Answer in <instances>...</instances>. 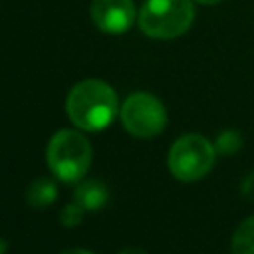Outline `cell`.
<instances>
[{
	"mask_svg": "<svg viewBox=\"0 0 254 254\" xmlns=\"http://www.w3.org/2000/svg\"><path fill=\"white\" fill-rule=\"evenodd\" d=\"M71 123L83 131H103L117 115V93L101 79H83L71 87L65 99Z\"/></svg>",
	"mask_w": 254,
	"mask_h": 254,
	"instance_id": "obj_1",
	"label": "cell"
},
{
	"mask_svg": "<svg viewBox=\"0 0 254 254\" xmlns=\"http://www.w3.org/2000/svg\"><path fill=\"white\" fill-rule=\"evenodd\" d=\"M91 145L75 129L58 131L46 149V163L50 171L64 183H77L91 167Z\"/></svg>",
	"mask_w": 254,
	"mask_h": 254,
	"instance_id": "obj_2",
	"label": "cell"
},
{
	"mask_svg": "<svg viewBox=\"0 0 254 254\" xmlns=\"http://www.w3.org/2000/svg\"><path fill=\"white\" fill-rule=\"evenodd\" d=\"M194 20L190 0H147L139 12V28L155 40L183 36Z\"/></svg>",
	"mask_w": 254,
	"mask_h": 254,
	"instance_id": "obj_3",
	"label": "cell"
},
{
	"mask_svg": "<svg viewBox=\"0 0 254 254\" xmlns=\"http://www.w3.org/2000/svg\"><path fill=\"white\" fill-rule=\"evenodd\" d=\"M216 161V147L198 133H189L179 137L167 157L169 171L175 179L183 183H194L204 179Z\"/></svg>",
	"mask_w": 254,
	"mask_h": 254,
	"instance_id": "obj_4",
	"label": "cell"
},
{
	"mask_svg": "<svg viewBox=\"0 0 254 254\" xmlns=\"http://www.w3.org/2000/svg\"><path fill=\"white\" fill-rule=\"evenodd\" d=\"M121 123L125 131H129L133 137L139 139H151L159 135L167 125V111L165 105L147 91H135L131 93L121 109H119Z\"/></svg>",
	"mask_w": 254,
	"mask_h": 254,
	"instance_id": "obj_5",
	"label": "cell"
},
{
	"mask_svg": "<svg viewBox=\"0 0 254 254\" xmlns=\"http://www.w3.org/2000/svg\"><path fill=\"white\" fill-rule=\"evenodd\" d=\"M133 0H93L91 20L105 34H123L135 22Z\"/></svg>",
	"mask_w": 254,
	"mask_h": 254,
	"instance_id": "obj_6",
	"label": "cell"
},
{
	"mask_svg": "<svg viewBox=\"0 0 254 254\" xmlns=\"http://www.w3.org/2000/svg\"><path fill=\"white\" fill-rule=\"evenodd\" d=\"M73 200L85 210H101L109 200V189L103 181L89 179L77 185L73 190Z\"/></svg>",
	"mask_w": 254,
	"mask_h": 254,
	"instance_id": "obj_7",
	"label": "cell"
},
{
	"mask_svg": "<svg viewBox=\"0 0 254 254\" xmlns=\"http://www.w3.org/2000/svg\"><path fill=\"white\" fill-rule=\"evenodd\" d=\"M56 198H58V187L48 177H40V179L32 181L26 189V204L36 210L52 206L56 202Z\"/></svg>",
	"mask_w": 254,
	"mask_h": 254,
	"instance_id": "obj_8",
	"label": "cell"
},
{
	"mask_svg": "<svg viewBox=\"0 0 254 254\" xmlns=\"http://www.w3.org/2000/svg\"><path fill=\"white\" fill-rule=\"evenodd\" d=\"M232 254H254V216L244 218L232 234Z\"/></svg>",
	"mask_w": 254,
	"mask_h": 254,
	"instance_id": "obj_9",
	"label": "cell"
},
{
	"mask_svg": "<svg viewBox=\"0 0 254 254\" xmlns=\"http://www.w3.org/2000/svg\"><path fill=\"white\" fill-rule=\"evenodd\" d=\"M83 212H85V208L79 206V204L73 200L71 204L64 206V210L60 212V222H62L64 226H67V228H73V226L81 224V220H83Z\"/></svg>",
	"mask_w": 254,
	"mask_h": 254,
	"instance_id": "obj_10",
	"label": "cell"
},
{
	"mask_svg": "<svg viewBox=\"0 0 254 254\" xmlns=\"http://www.w3.org/2000/svg\"><path fill=\"white\" fill-rule=\"evenodd\" d=\"M214 147H216V151H220V153H224V155L234 153V151L240 147V137H238L236 131H224V133L218 137V141H216Z\"/></svg>",
	"mask_w": 254,
	"mask_h": 254,
	"instance_id": "obj_11",
	"label": "cell"
},
{
	"mask_svg": "<svg viewBox=\"0 0 254 254\" xmlns=\"http://www.w3.org/2000/svg\"><path fill=\"white\" fill-rule=\"evenodd\" d=\"M60 254H93V252L85 248H67V250H62Z\"/></svg>",
	"mask_w": 254,
	"mask_h": 254,
	"instance_id": "obj_12",
	"label": "cell"
},
{
	"mask_svg": "<svg viewBox=\"0 0 254 254\" xmlns=\"http://www.w3.org/2000/svg\"><path fill=\"white\" fill-rule=\"evenodd\" d=\"M117 254H147V252L141 250V248H125V250H121V252H117Z\"/></svg>",
	"mask_w": 254,
	"mask_h": 254,
	"instance_id": "obj_13",
	"label": "cell"
},
{
	"mask_svg": "<svg viewBox=\"0 0 254 254\" xmlns=\"http://www.w3.org/2000/svg\"><path fill=\"white\" fill-rule=\"evenodd\" d=\"M194 2L204 4V6H214V4H218V2H222V0H194Z\"/></svg>",
	"mask_w": 254,
	"mask_h": 254,
	"instance_id": "obj_14",
	"label": "cell"
},
{
	"mask_svg": "<svg viewBox=\"0 0 254 254\" xmlns=\"http://www.w3.org/2000/svg\"><path fill=\"white\" fill-rule=\"evenodd\" d=\"M6 250H8V242L4 238H0V254H6Z\"/></svg>",
	"mask_w": 254,
	"mask_h": 254,
	"instance_id": "obj_15",
	"label": "cell"
}]
</instances>
